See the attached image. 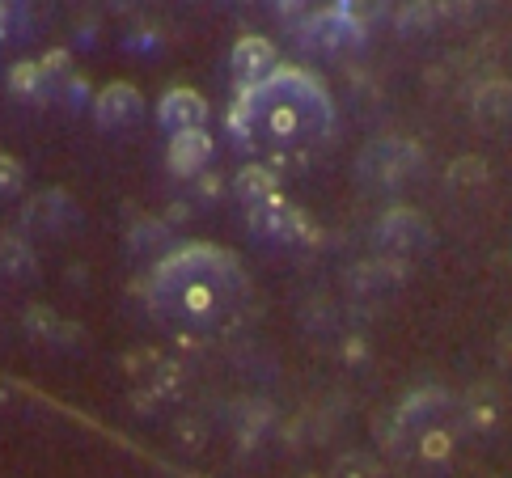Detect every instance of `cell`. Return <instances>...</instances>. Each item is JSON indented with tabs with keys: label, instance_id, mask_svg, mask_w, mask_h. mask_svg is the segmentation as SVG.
<instances>
[{
	"label": "cell",
	"instance_id": "6da1fadb",
	"mask_svg": "<svg viewBox=\"0 0 512 478\" xmlns=\"http://www.w3.org/2000/svg\"><path fill=\"white\" fill-rule=\"evenodd\" d=\"M225 123L237 149L267 157L271 165H301L331 136L335 102L309 68L276 64L267 81L233 98Z\"/></svg>",
	"mask_w": 512,
	"mask_h": 478
},
{
	"label": "cell",
	"instance_id": "7a4b0ae2",
	"mask_svg": "<svg viewBox=\"0 0 512 478\" xmlns=\"http://www.w3.org/2000/svg\"><path fill=\"white\" fill-rule=\"evenodd\" d=\"M153 318L174 330H216L233 322L250 301V275L242 259L221 246L191 242L161 259L144 284Z\"/></svg>",
	"mask_w": 512,
	"mask_h": 478
},
{
	"label": "cell",
	"instance_id": "3957f363",
	"mask_svg": "<svg viewBox=\"0 0 512 478\" xmlns=\"http://www.w3.org/2000/svg\"><path fill=\"white\" fill-rule=\"evenodd\" d=\"M301 39L314 47V51H347V47H356L364 39V26H356L352 17H347L343 9H318V13H309V22H305V34Z\"/></svg>",
	"mask_w": 512,
	"mask_h": 478
},
{
	"label": "cell",
	"instance_id": "277c9868",
	"mask_svg": "<svg viewBox=\"0 0 512 478\" xmlns=\"http://www.w3.org/2000/svg\"><path fill=\"white\" fill-rule=\"evenodd\" d=\"M276 64H280V51H276V43H271V39H263V34H246V39H237V47L229 55L237 89H250V85L267 81Z\"/></svg>",
	"mask_w": 512,
	"mask_h": 478
},
{
	"label": "cell",
	"instance_id": "5b68a950",
	"mask_svg": "<svg viewBox=\"0 0 512 478\" xmlns=\"http://www.w3.org/2000/svg\"><path fill=\"white\" fill-rule=\"evenodd\" d=\"M140 115H144V98H140V89L127 85V81L106 85L94 98V119H98V127H106V132H123V127L140 123Z\"/></svg>",
	"mask_w": 512,
	"mask_h": 478
},
{
	"label": "cell",
	"instance_id": "8992f818",
	"mask_svg": "<svg viewBox=\"0 0 512 478\" xmlns=\"http://www.w3.org/2000/svg\"><path fill=\"white\" fill-rule=\"evenodd\" d=\"M381 246L386 250H394V254H419V250H428V242H432V229H428V220L419 216V212H411V208H394L386 220H381Z\"/></svg>",
	"mask_w": 512,
	"mask_h": 478
},
{
	"label": "cell",
	"instance_id": "52a82bcc",
	"mask_svg": "<svg viewBox=\"0 0 512 478\" xmlns=\"http://www.w3.org/2000/svg\"><path fill=\"white\" fill-rule=\"evenodd\" d=\"M250 225H254V233L276 237V242H301V233L309 229L305 216L292 208L280 191L271 195V199H263L259 208H250Z\"/></svg>",
	"mask_w": 512,
	"mask_h": 478
},
{
	"label": "cell",
	"instance_id": "ba28073f",
	"mask_svg": "<svg viewBox=\"0 0 512 478\" xmlns=\"http://www.w3.org/2000/svg\"><path fill=\"white\" fill-rule=\"evenodd\" d=\"M157 123L166 127L170 136L178 132H195V127L208 123V102L195 94V89H166L157 102Z\"/></svg>",
	"mask_w": 512,
	"mask_h": 478
},
{
	"label": "cell",
	"instance_id": "9c48e42d",
	"mask_svg": "<svg viewBox=\"0 0 512 478\" xmlns=\"http://www.w3.org/2000/svg\"><path fill=\"white\" fill-rule=\"evenodd\" d=\"M212 157V136H208V127H195V132H178L170 136V149H166V161H170V170L178 178H191L199 174L208 165Z\"/></svg>",
	"mask_w": 512,
	"mask_h": 478
},
{
	"label": "cell",
	"instance_id": "30bf717a",
	"mask_svg": "<svg viewBox=\"0 0 512 478\" xmlns=\"http://www.w3.org/2000/svg\"><path fill=\"white\" fill-rule=\"evenodd\" d=\"M233 195L242 199L246 208H259L263 199L276 195V174H271L267 165H246V170H237V178H233Z\"/></svg>",
	"mask_w": 512,
	"mask_h": 478
},
{
	"label": "cell",
	"instance_id": "8fae6325",
	"mask_svg": "<svg viewBox=\"0 0 512 478\" xmlns=\"http://www.w3.org/2000/svg\"><path fill=\"white\" fill-rule=\"evenodd\" d=\"M34 275V254L22 237H0V280L5 284H26Z\"/></svg>",
	"mask_w": 512,
	"mask_h": 478
},
{
	"label": "cell",
	"instance_id": "7c38bea8",
	"mask_svg": "<svg viewBox=\"0 0 512 478\" xmlns=\"http://www.w3.org/2000/svg\"><path fill=\"white\" fill-rule=\"evenodd\" d=\"M474 119H483L487 127H500L508 119V85L504 81H487L474 98Z\"/></svg>",
	"mask_w": 512,
	"mask_h": 478
},
{
	"label": "cell",
	"instance_id": "4fadbf2b",
	"mask_svg": "<svg viewBox=\"0 0 512 478\" xmlns=\"http://www.w3.org/2000/svg\"><path fill=\"white\" fill-rule=\"evenodd\" d=\"M449 182L453 187H483L487 182V161L483 157H462V161H453V170H449Z\"/></svg>",
	"mask_w": 512,
	"mask_h": 478
},
{
	"label": "cell",
	"instance_id": "5bb4252c",
	"mask_svg": "<svg viewBox=\"0 0 512 478\" xmlns=\"http://www.w3.org/2000/svg\"><path fill=\"white\" fill-rule=\"evenodd\" d=\"M22 187H26V170H22V161L9 157V153H0V199L22 195Z\"/></svg>",
	"mask_w": 512,
	"mask_h": 478
},
{
	"label": "cell",
	"instance_id": "9a60e30c",
	"mask_svg": "<svg viewBox=\"0 0 512 478\" xmlns=\"http://www.w3.org/2000/svg\"><path fill=\"white\" fill-rule=\"evenodd\" d=\"M39 85H43V68L39 64H17L13 68V89L17 94H34Z\"/></svg>",
	"mask_w": 512,
	"mask_h": 478
},
{
	"label": "cell",
	"instance_id": "2e32d148",
	"mask_svg": "<svg viewBox=\"0 0 512 478\" xmlns=\"http://www.w3.org/2000/svg\"><path fill=\"white\" fill-rule=\"evenodd\" d=\"M441 5V13H453V17H462V13H474L483 5V0H436Z\"/></svg>",
	"mask_w": 512,
	"mask_h": 478
},
{
	"label": "cell",
	"instance_id": "e0dca14e",
	"mask_svg": "<svg viewBox=\"0 0 512 478\" xmlns=\"http://www.w3.org/2000/svg\"><path fill=\"white\" fill-rule=\"evenodd\" d=\"M276 5H280L288 17H297V13H305V9H314V0H276Z\"/></svg>",
	"mask_w": 512,
	"mask_h": 478
},
{
	"label": "cell",
	"instance_id": "ac0fdd59",
	"mask_svg": "<svg viewBox=\"0 0 512 478\" xmlns=\"http://www.w3.org/2000/svg\"><path fill=\"white\" fill-rule=\"evenodd\" d=\"M0 39H5V5H0Z\"/></svg>",
	"mask_w": 512,
	"mask_h": 478
}]
</instances>
